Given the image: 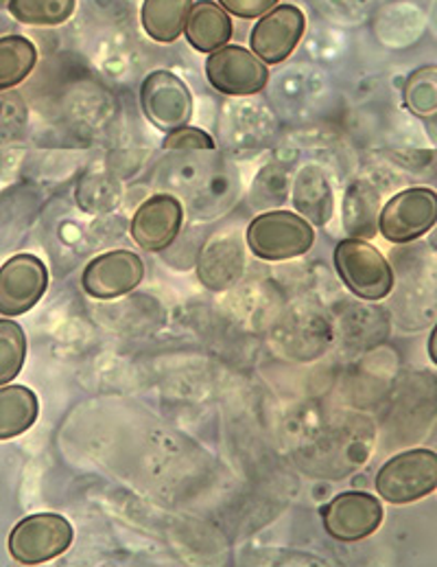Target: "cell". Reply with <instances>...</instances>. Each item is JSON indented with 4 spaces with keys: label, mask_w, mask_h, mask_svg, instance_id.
Wrapping results in <instances>:
<instances>
[{
    "label": "cell",
    "mask_w": 437,
    "mask_h": 567,
    "mask_svg": "<svg viewBox=\"0 0 437 567\" xmlns=\"http://www.w3.org/2000/svg\"><path fill=\"white\" fill-rule=\"evenodd\" d=\"M248 248L261 261H289L315 244V228L298 213L267 210L248 226Z\"/></svg>",
    "instance_id": "obj_1"
},
{
    "label": "cell",
    "mask_w": 437,
    "mask_h": 567,
    "mask_svg": "<svg viewBox=\"0 0 437 567\" xmlns=\"http://www.w3.org/2000/svg\"><path fill=\"white\" fill-rule=\"evenodd\" d=\"M73 526L66 517L55 513L31 515L9 535V553L20 566H42L62 557L73 544Z\"/></svg>",
    "instance_id": "obj_2"
},
{
    "label": "cell",
    "mask_w": 437,
    "mask_h": 567,
    "mask_svg": "<svg viewBox=\"0 0 437 567\" xmlns=\"http://www.w3.org/2000/svg\"><path fill=\"white\" fill-rule=\"evenodd\" d=\"M335 268L356 298L381 300L394 287L389 261L367 239L348 237L335 248Z\"/></svg>",
    "instance_id": "obj_3"
},
{
    "label": "cell",
    "mask_w": 437,
    "mask_h": 567,
    "mask_svg": "<svg viewBox=\"0 0 437 567\" xmlns=\"http://www.w3.org/2000/svg\"><path fill=\"white\" fill-rule=\"evenodd\" d=\"M437 486V456L431 450H412L389 458L376 475V491L389 504H412Z\"/></svg>",
    "instance_id": "obj_4"
},
{
    "label": "cell",
    "mask_w": 437,
    "mask_h": 567,
    "mask_svg": "<svg viewBox=\"0 0 437 567\" xmlns=\"http://www.w3.org/2000/svg\"><path fill=\"white\" fill-rule=\"evenodd\" d=\"M436 190L412 187L396 193L385 206H381L378 233L392 244L407 246L425 237L436 226Z\"/></svg>",
    "instance_id": "obj_5"
},
{
    "label": "cell",
    "mask_w": 437,
    "mask_h": 567,
    "mask_svg": "<svg viewBox=\"0 0 437 567\" xmlns=\"http://www.w3.org/2000/svg\"><path fill=\"white\" fill-rule=\"evenodd\" d=\"M206 80L221 95H259L267 89L269 69L246 47L226 44L208 53Z\"/></svg>",
    "instance_id": "obj_6"
},
{
    "label": "cell",
    "mask_w": 437,
    "mask_h": 567,
    "mask_svg": "<svg viewBox=\"0 0 437 567\" xmlns=\"http://www.w3.org/2000/svg\"><path fill=\"white\" fill-rule=\"evenodd\" d=\"M304 33V11L298 4L278 2L254 24L250 33V47L262 64H282L295 53Z\"/></svg>",
    "instance_id": "obj_7"
},
{
    "label": "cell",
    "mask_w": 437,
    "mask_h": 567,
    "mask_svg": "<svg viewBox=\"0 0 437 567\" xmlns=\"http://www.w3.org/2000/svg\"><path fill=\"white\" fill-rule=\"evenodd\" d=\"M141 105L149 123L163 132H174L190 123L195 101L188 86L167 69L154 71L141 86Z\"/></svg>",
    "instance_id": "obj_8"
},
{
    "label": "cell",
    "mask_w": 437,
    "mask_h": 567,
    "mask_svg": "<svg viewBox=\"0 0 437 567\" xmlns=\"http://www.w3.org/2000/svg\"><path fill=\"white\" fill-rule=\"evenodd\" d=\"M190 217L212 219L226 213L239 197V174L223 161H199L190 183L184 187Z\"/></svg>",
    "instance_id": "obj_9"
},
{
    "label": "cell",
    "mask_w": 437,
    "mask_h": 567,
    "mask_svg": "<svg viewBox=\"0 0 437 567\" xmlns=\"http://www.w3.org/2000/svg\"><path fill=\"white\" fill-rule=\"evenodd\" d=\"M322 522L333 539L354 544L378 530L383 524V504L365 491H348L322 508Z\"/></svg>",
    "instance_id": "obj_10"
},
{
    "label": "cell",
    "mask_w": 437,
    "mask_h": 567,
    "mask_svg": "<svg viewBox=\"0 0 437 567\" xmlns=\"http://www.w3.org/2000/svg\"><path fill=\"white\" fill-rule=\"evenodd\" d=\"M49 287V270L35 255H15L0 268V316H22Z\"/></svg>",
    "instance_id": "obj_11"
},
{
    "label": "cell",
    "mask_w": 437,
    "mask_h": 567,
    "mask_svg": "<svg viewBox=\"0 0 437 567\" xmlns=\"http://www.w3.org/2000/svg\"><path fill=\"white\" fill-rule=\"evenodd\" d=\"M184 206L171 193H156L145 199L134 219L132 237L147 252H165L181 230Z\"/></svg>",
    "instance_id": "obj_12"
},
{
    "label": "cell",
    "mask_w": 437,
    "mask_h": 567,
    "mask_svg": "<svg viewBox=\"0 0 437 567\" xmlns=\"http://www.w3.org/2000/svg\"><path fill=\"white\" fill-rule=\"evenodd\" d=\"M143 277L145 264L136 252L112 250L87 264L82 285L96 300H114L134 291Z\"/></svg>",
    "instance_id": "obj_13"
},
{
    "label": "cell",
    "mask_w": 437,
    "mask_h": 567,
    "mask_svg": "<svg viewBox=\"0 0 437 567\" xmlns=\"http://www.w3.org/2000/svg\"><path fill=\"white\" fill-rule=\"evenodd\" d=\"M246 272V252L237 235H219L210 239L197 259V277L212 291H223L241 281Z\"/></svg>",
    "instance_id": "obj_14"
},
{
    "label": "cell",
    "mask_w": 437,
    "mask_h": 567,
    "mask_svg": "<svg viewBox=\"0 0 437 567\" xmlns=\"http://www.w3.org/2000/svg\"><path fill=\"white\" fill-rule=\"evenodd\" d=\"M235 33V24L230 13L217 4L215 0H195L184 24L186 42L197 53H212L226 44H230Z\"/></svg>",
    "instance_id": "obj_15"
},
{
    "label": "cell",
    "mask_w": 437,
    "mask_h": 567,
    "mask_svg": "<svg viewBox=\"0 0 437 567\" xmlns=\"http://www.w3.org/2000/svg\"><path fill=\"white\" fill-rule=\"evenodd\" d=\"M293 206L311 226H326L335 213V193L318 165H304L293 181Z\"/></svg>",
    "instance_id": "obj_16"
},
{
    "label": "cell",
    "mask_w": 437,
    "mask_h": 567,
    "mask_svg": "<svg viewBox=\"0 0 437 567\" xmlns=\"http://www.w3.org/2000/svg\"><path fill=\"white\" fill-rule=\"evenodd\" d=\"M381 193L367 181H354L344 197V230L354 239H372L378 233Z\"/></svg>",
    "instance_id": "obj_17"
},
{
    "label": "cell",
    "mask_w": 437,
    "mask_h": 567,
    "mask_svg": "<svg viewBox=\"0 0 437 567\" xmlns=\"http://www.w3.org/2000/svg\"><path fill=\"white\" fill-rule=\"evenodd\" d=\"M40 403L27 385H0V441L15 439L38 421Z\"/></svg>",
    "instance_id": "obj_18"
},
{
    "label": "cell",
    "mask_w": 437,
    "mask_h": 567,
    "mask_svg": "<svg viewBox=\"0 0 437 567\" xmlns=\"http://www.w3.org/2000/svg\"><path fill=\"white\" fill-rule=\"evenodd\" d=\"M195 0H143L141 24L143 31L160 44H171L186 24V16Z\"/></svg>",
    "instance_id": "obj_19"
},
{
    "label": "cell",
    "mask_w": 437,
    "mask_h": 567,
    "mask_svg": "<svg viewBox=\"0 0 437 567\" xmlns=\"http://www.w3.org/2000/svg\"><path fill=\"white\" fill-rule=\"evenodd\" d=\"M38 66V47L18 33L0 38V93L20 86Z\"/></svg>",
    "instance_id": "obj_20"
},
{
    "label": "cell",
    "mask_w": 437,
    "mask_h": 567,
    "mask_svg": "<svg viewBox=\"0 0 437 567\" xmlns=\"http://www.w3.org/2000/svg\"><path fill=\"white\" fill-rule=\"evenodd\" d=\"M11 18L27 27H60L75 16L77 0H7Z\"/></svg>",
    "instance_id": "obj_21"
},
{
    "label": "cell",
    "mask_w": 437,
    "mask_h": 567,
    "mask_svg": "<svg viewBox=\"0 0 437 567\" xmlns=\"http://www.w3.org/2000/svg\"><path fill=\"white\" fill-rule=\"evenodd\" d=\"M27 358V336L13 320H0V385L20 375Z\"/></svg>",
    "instance_id": "obj_22"
},
{
    "label": "cell",
    "mask_w": 437,
    "mask_h": 567,
    "mask_svg": "<svg viewBox=\"0 0 437 567\" xmlns=\"http://www.w3.org/2000/svg\"><path fill=\"white\" fill-rule=\"evenodd\" d=\"M289 169L280 163H269L267 167H262L261 174L257 176L252 190H250V204L254 208H271V206H280L287 199L289 193Z\"/></svg>",
    "instance_id": "obj_23"
},
{
    "label": "cell",
    "mask_w": 437,
    "mask_h": 567,
    "mask_svg": "<svg viewBox=\"0 0 437 567\" xmlns=\"http://www.w3.org/2000/svg\"><path fill=\"white\" fill-rule=\"evenodd\" d=\"M405 103L418 116H434L437 112V69L423 66L414 71L405 84Z\"/></svg>",
    "instance_id": "obj_24"
},
{
    "label": "cell",
    "mask_w": 437,
    "mask_h": 567,
    "mask_svg": "<svg viewBox=\"0 0 437 567\" xmlns=\"http://www.w3.org/2000/svg\"><path fill=\"white\" fill-rule=\"evenodd\" d=\"M163 147L167 152H215L217 143L208 132L193 125H184L167 134Z\"/></svg>",
    "instance_id": "obj_25"
},
{
    "label": "cell",
    "mask_w": 437,
    "mask_h": 567,
    "mask_svg": "<svg viewBox=\"0 0 437 567\" xmlns=\"http://www.w3.org/2000/svg\"><path fill=\"white\" fill-rule=\"evenodd\" d=\"M215 2L221 4L230 16L254 20L264 16L269 9H273L280 0H215Z\"/></svg>",
    "instance_id": "obj_26"
},
{
    "label": "cell",
    "mask_w": 437,
    "mask_h": 567,
    "mask_svg": "<svg viewBox=\"0 0 437 567\" xmlns=\"http://www.w3.org/2000/svg\"><path fill=\"white\" fill-rule=\"evenodd\" d=\"M2 4H7V0H0V7H2Z\"/></svg>",
    "instance_id": "obj_27"
}]
</instances>
